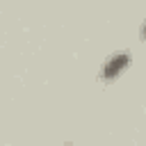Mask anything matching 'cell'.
<instances>
[{
	"mask_svg": "<svg viewBox=\"0 0 146 146\" xmlns=\"http://www.w3.org/2000/svg\"><path fill=\"white\" fill-rule=\"evenodd\" d=\"M130 64H132L130 50H119V52L110 55V59H107V62L103 64V68H100V80H103V82H112V80H116Z\"/></svg>",
	"mask_w": 146,
	"mask_h": 146,
	"instance_id": "cell-1",
	"label": "cell"
}]
</instances>
